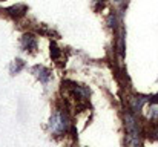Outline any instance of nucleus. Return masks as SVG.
Listing matches in <instances>:
<instances>
[{"label":"nucleus","instance_id":"9b49d317","mask_svg":"<svg viewBox=\"0 0 158 147\" xmlns=\"http://www.w3.org/2000/svg\"><path fill=\"white\" fill-rule=\"evenodd\" d=\"M115 3H121V2H124V0H114Z\"/></svg>","mask_w":158,"mask_h":147},{"label":"nucleus","instance_id":"1a4fd4ad","mask_svg":"<svg viewBox=\"0 0 158 147\" xmlns=\"http://www.w3.org/2000/svg\"><path fill=\"white\" fill-rule=\"evenodd\" d=\"M51 57H52L54 60H57L60 57V51L55 46V43H51Z\"/></svg>","mask_w":158,"mask_h":147},{"label":"nucleus","instance_id":"423d86ee","mask_svg":"<svg viewBox=\"0 0 158 147\" xmlns=\"http://www.w3.org/2000/svg\"><path fill=\"white\" fill-rule=\"evenodd\" d=\"M148 118H149V120H154V121H157L158 120V103H154V104L149 107Z\"/></svg>","mask_w":158,"mask_h":147},{"label":"nucleus","instance_id":"9d476101","mask_svg":"<svg viewBox=\"0 0 158 147\" xmlns=\"http://www.w3.org/2000/svg\"><path fill=\"white\" fill-rule=\"evenodd\" d=\"M107 23H109V26H110V28H115V26H117V17H115V12L109 15Z\"/></svg>","mask_w":158,"mask_h":147},{"label":"nucleus","instance_id":"f03ea898","mask_svg":"<svg viewBox=\"0 0 158 147\" xmlns=\"http://www.w3.org/2000/svg\"><path fill=\"white\" fill-rule=\"evenodd\" d=\"M22 49L23 51H29V52H34L37 49V39L35 35L32 34H25L22 37Z\"/></svg>","mask_w":158,"mask_h":147},{"label":"nucleus","instance_id":"7ed1b4c3","mask_svg":"<svg viewBox=\"0 0 158 147\" xmlns=\"http://www.w3.org/2000/svg\"><path fill=\"white\" fill-rule=\"evenodd\" d=\"M146 101V97L143 95H135V97H131L129 98V104H131V110L134 113H140L141 112V107Z\"/></svg>","mask_w":158,"mask_h":147},{"label":"nucleus","instance_id":"39448f33","mask_svg":"<svg viewBox=\"0 0 158 147\" xmlns=\"http://www.w3.org/2000/svg\"><path fill=\"white\" fill-rule=\"evenodd\" d=\"M26 11H28L26 5H15V6H11V8L6 9V12H9V15H12V17H15V18L25 15Z\"/></svg>","mask_w":158,"mask_h":147},{"label":"nucleus","instance_id":"6e6552de","mask_svg":"<svg viewBox=\"0 0 158 147\" xmlns=\"http://www.w3.org/2000/svg\"><path fill=\"white\" fill-rule=\"evenodd\" d=\"M149 138H154V140H158V126H152L151 130L148 132Z\"/></svg>","mask_w":158,"mask_h":147},{"label":"nucleus","instance_id":"f257e3e1","mask_svg":"<svg viewBox=\"0 0 158 147\" xmlns=\"http://www.w3.org/2000/svg\"><path fill=\"white\" fill-rule=\"evenodd\" d=\"M71 127L72 126H71V121H69L66 109H57L52 113L51 121H49L51 132H54L55 135H61V133H66Z\"/></svg>","mask_w":158,"mask_h":147},{"label":"nucleus","instance_id":"20e7f679","mask_svg":"<svg viewBox=\"0 0 158 147\" xmlns=\"http://www.w3.org/2000/svg\"><path fill=\"white\" fill-rule=\"evenodd\" d=\"M32 71H34V72H39L37 77H39V80H40L43 84H46V83L49 81V78H51V72H49V69H46V67H43V66H35Z\"/></svg>","mask_w":158,"mask_h":147},{"label":"nucleus","instance_id":"0eeeda50","mask_svg":"<svg viewBox=\"0 0 158 147\" xmlns=\"http://www.w3.org/2000/svg\"><path fill=\"white\" fill-rule=\"evenodd\" d=\"M25 66V63L22 61V60H15V63L11 66V74H17V72H20V69Z\"/></svg>","mask_w":158,"mask_h":147}]
</instances>
